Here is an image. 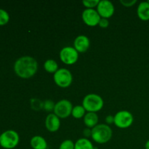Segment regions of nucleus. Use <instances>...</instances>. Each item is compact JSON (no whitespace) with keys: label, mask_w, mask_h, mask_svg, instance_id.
<instances>
[{"label":"nucleus","mask_w":149,"mask_h":149,"mask_svg":"<svg viewBox=\"0 0 149 149\" xmlns=\"http://www.w3.org/2000/svg\"><path fill=\"white\" fill-rule=\"evenodd\" d=\"M30 145L33 149H47V143L45 138L40 135L32 137L30 141Z\"/></svg>","instance_id":"nucleus-15"},{"label":"nucleus","mask_w":149,"mask_h":149,"mask_svg":"<svg viewBox=\"0 0 149 149\" xmlns=\"http://www.w3.org/2000/svg\"><path fill=\"white\" fill-rule=\"evenodd\" d=\"M55 103H54L53 101L50 100H47L44 102L43 109L47 112H51L52 111H54Z\"/></svg>","instance_id":"nucleus-23"},{"label":"nucleus","mask_w":149,"mask_h":149,"mask_svg":"<svg viewBox=\"0 0 149 149\" xmlns=\"http://www.w3.org/2000/svg\"><path fill=\"white\" fill-rule=\"evenodd\" d=\"M103 99L95 93H90L87 95L82 100V106L87 112L97 113L103 109Z\"/></svg>","instance_id":"nucleus-3"},{"label":"nucleus","mask_w":149,"mask_h":149,"mask_svg":"<svg viewBox=\"0 0 149 149\" xmlns=\"http://www.w3.org/2000/svg\"><path fill=\"white\" fill-rule=\"evenodd\" d=\"M134 116L132 113L126 110L118 111L114 115V125L121 129H127L133 124Z\"/></svg>","instance_id":"nucleus-6"},{"label":"nucleus","mask_w":149,"mask_h":149,"mask_svg":"<svg viewBox=\"0 0 149 149\" xmlns=\"http://www.w3.org/2000/svg\"><path fill=\"white\" fill-rule=\"evenodd\" d=\"M81 18L87 26L95 27L98 26L101 17L95 9H85L81 13Z\"/></svg>","instance_id":"nucleus-9"},{"label":"nucleus","mask_w":149,"mask_h":149,"mask_svg":"<svg viewBox=\"0 0 149 149\" xmlns=\"http://www.w3.org/2000/svg\"><path fill=\"white\" fill-rule=\"evenodd\" d=\"M148 1V3H149V0H148V1Z\"/></svg>","instance_id":"nucleus-29"},{"label":"nucleus","mask_w":149,"mask_h":149,"mask_svg":"<svg viewBox=\"0 0 149 149\" xmlns=\"http://www.w3.org/2000/svg\"><path fill=\"white\" fill-rule=\"evenodd\" d=\"M37 70V61L31 56L20 57L14 63L15 73L21 79L31 78L36 74Z\"/></svg>","instance_id":"nucleus-1"},{"label":"nucleus","mask_w":149,"mask_h":149,"mask_svg":"<svg viewBox=\"0 0 149 149\" xmlns=\"http://www.w3.org/2000/svg\"><path fill=\"white\" fill-rule=\"evenodd\" d=\"M138 2L137 0H130V1H127V0H121L120 3L125 7H131L132 6L135 5L136 3Z\"/></svg>","instance_id":"nucleus-24"},{"label":"nucleus","mask_w":149,"mask_h":149,"mask_svg":"<svg viewBox=\"0 0 149 149\" xmlns=\"http://www.w3.org/2000/svg\"><path fill=\"white\" fill-rule=\"evenodd\" d=\"M137 15L139 19L143 21L149 20V3L148 1H142L137 8Z\"/></svg>","instance_id":"nucleus-13"},{"label":"nucleus","mask_w":149,"mask_h":149,"mask_svg":"<svg viewBox=\"0 0 149 149\" xmlns=\"http://www.w3.org/2000/svg\"><path fill=\"white\" fill-rule=\"evenodd\" d=\"M112 135L113 131L106 124H98L92 129V139L98 144H104L110 141Z\"/></svg>","instance_id":"nucleus-2"},{"label":"nucleus","mask_w":149,"mask_h":149,"mask_svg":"<svg viewBox=\"0 0 149 149\" xmlns=\"http://www.w3.org/2000/svg\"><path fill=\"white\" fill-rule=\"evenodd\" d=\"M44 68L47 72L49 74H55L59 68H58V63L52 59H48L44 63Z\"/></svg>","instance_id":"nucleus-17"},{"label":"nucleus","mask_w":149,"mask_h":149,"mask_svg":"<svg viewBox=\"0 0 149 149\" xmlns=\"http://www.w3.org/2000/svg\"><path fill=\"white\" fill-rule=\"evenodd\" d=\"M53 80L55 84L61 88H67L73 81V76L71 71L65 68H59L53 75Z\"/></svg>","instance_id":"nucleus-5"},{"label":"nucleus","mask_w":149,"mask_h":149,"mask_svg":"<svg viewBox=\"0 0 149 149\" xmlns=\"http://www.w3.org/2000/svg\"><path fill=\"white\" fill-rule=\"evenodd\" d=\"M45 127L49 132H55L60 129L61 119L54 113H49L45 119Z\"/></svg>","instance_id":"nucleus-12"},{"label":"nucleus","mask_w":149,"mask_h":149,"mask_svg":"<svg viewBox=\"0 0 149 149\" xmlns=\"http://www.w3.org/2000/svg\"><path fill=\"white\" fill-rule=\"evenodd\" d=\"M60 59L66 65H74L79 59V52L74 47H64L59 53Z\"/></svg>","instance_id":"nucleus-8"},{"label":"nucleus","mask_w":149,"mask_h":149,"mask_svg":"<svg viewBox=\"0 0 149 149\" xmlns=\"http://www.w3.org/2000/svg\"><path fill=\"white\" fill-rule=\"evenodd\" d=\"M74 149H95V147L88 138H82L76 141Z\"/></svg>","instance_id":"nucleus-16"},{"label":"nucleus","mask_w":149,"mask_h":149,"mask_svg":"<svg viewBox=\"0 0 149 149\" xmlns=\"http://www.w3.org/2000/svg\"><path fill=\"white\" fill-rule=\"evenodd\" d=\"M96 10L101 18L109 19L114 14L115 7L111 1L108 0H101L99 2Z\"/></svg>","instance_id":"nucleus-10"},{"label":"nucleus","mask_w":149,"mask_h":149,"mask_svg":"<svg viewBox=\"0 0 149 149\" xmlns=\"http://www.w3.org/2000/svg\"><path fill=\"white\" fill-rule=\"evenodd\" d=\"M105 121L106 122V125H112V124L114 123V116H112V115H108L107 116L105 119Z\"/></svg>","instance_id":"nucleus-26"},{"label":"nucleus","mask_w":149,"mask_h":149,"mask_svg":"<svg viewBox=\"0 0 149 149\" xmlns=\"http://www.w3.org/2000/svg\"><path fill=\"white\" fill-rule=\"evenodd\" d=\"M31 107L33 110L36 111H39L42 110L44 106V102L39 100L38 98H31L30 100Z\"/></svg>","instance_id":"nucleus-19"},{"label":"nucleus","mask_w":149,"mask_h":149,"mask_svg":"<svg viewBox=\"0 0 149 149\" xmlns=\"http://www.w3.org/2000/svg\"><path fill=\"white\" fill-rule=\"evenodd\" d=\"M86 110L83 107L82 105H78V106H75L73 107L72 112H71V116L74 118V119H79L81 118H84V116L86 114Z\"/></svg>","instance_id":"nucleus-18"},{"label":"nucleus","mask_w":149,"mask_h":149,"mask_svg":"<svg viewBox=\"0 0 149 149\" xmlns=\"http://www.w3.org/2000/svg\"><path fill=\"white\" fill-rule=\"evenodd\" d=\"M98 26H100V28H102V29H106V28H108L109 26V19L100 18V22H99Z\"/></svg>","instance_id":"nucleus-25"},{"label":"nucleus","mask_w":149,"mask_h":149,"mask_svg":"<svg viewBox=\"0 0 149 149\" xmlns=\"http://www.w3.org/2000/svg\"><path fill=\"white\" fill-rule=\"evenodd\" d=\"M74 146L75 143L73 142L71 140L67 139L61 143L58 149H74Z\"/></svg>","instance_id":"nucleus-22"},{"label":"nucleus","mask_w":149,"mask_h":149,"mask_svg":"<svg viewBox=\"0 0 149 149\" xmlns=\"http://www.w3.org/2000/svg\"><path fill=\"white\" fill-rule=\"evenodd\" d=\"M100 0H84L82 1V4L86 9H94L98 5Z\"/></svg>","instance_id":"nucleus-21"},{"label":"nucleus","mask_w":149,"mask_h":149,"mask_svg":"<svg viewBox=\"0 0 149 149\" xmlns=\"http://www.w3.org/2000/svg\"><path fill=\"white\" fill-rule=\"evenodd\" d=\"M83 135H84V138H87L89 137H91L92 135V129H90V128H85V129L83 130Z\"/></svg>","instance_id":"nucleus-27"},{"label":"nucleus","mask_w":149,"mask_h":149,"mask_svg":"<svg viewBox=\"0 0 149 149\" xmlns=\"http://www.w3.org/2000/svg\"><path fill=\"white\" fill-rule=\"evenodd\" d=\"M0 147H1V145H0Z\"/></svg>","instance_id":"nucleus-30"},{"label":"nucleus","mask_w":149,"mask_h":149,"mask_svg":"<svg viewBox=\"0 0 149 149\" xmlns=\"http://www.w3.org/2000/svg\"><path fill=\"white\" fill-rule=\"evenodd\" d=\"M83 119H84V124L87 128L93 129V127L98 125L99 117L97 113L87 112Z\"/></svg>","instance_id":"nucleus-14"},{"label":"nucleus","mask_w":149,"mask_h":149,"mask_svg":"<svg viewBox=\"0 0 149 149\" xmlns=\"http://www.w3.org/2000/svg\"><path fill=\"white\" fill-rule=\"evenodd\" d=\"M73 107L71 101L67 99H62L55 103L53 113L60 119H66L71 115Z\"/></svg>","instance_id":"nucleus-7"},{"label":"nucleus","mask_w":149,"mask_h":149,"mask_svg":"<svg viewBox=\"0 0 149 149\" xmlns=\"http://www.w3.org/2000/svg\"><path fill=\"white\" fill-rule=\"evenodd\" d=\"M10 21V15L6 10L0 9V26H5Z\"/></svg>","instance_id":"nucleus-20"},{"label":"nucleus","mask_w":149,"mask_h":149,"mask_svg":"<svg viewBox=\"0 0 149 149\" xmlns=\"http://www.w3.org/2000/svg\"><path fill=\"white\" fill-rule=\"evenodd\" d=\"M145 149H149V140L147 141L145 143Z\"/></svg>","instance_id":"nucleus-28"},{"label":"nucleus","mask_w":149,"mask_h":149,"mask_svg":"<svg viewBox=\"0 0 149 149\" xmlns=\"http://www.w3.org/2000/svg\"><path fill=\"white\" fill-rule=\"evenodd\" d=\"M20 137L16 131L9 130L0 135V145L4 149H13L18 145Z\"/></svg>","instance_id":"nucleus-4"},{"label":"nucleus","mask_w":149,"mask_h":149,"mask_svg":"<svg viewBox=\"0 0 149 149\" xmlns=\"http://www.w3.org/2000/svg\"><path fill=\"white\" fill-rule=\"evenodd\" d=\"M74 47L79 53L87 52L90 47V41L85 35H79L77 36L74 41Z\"/></svg>","instance_id":"nucleus-11"}]
</instances>
